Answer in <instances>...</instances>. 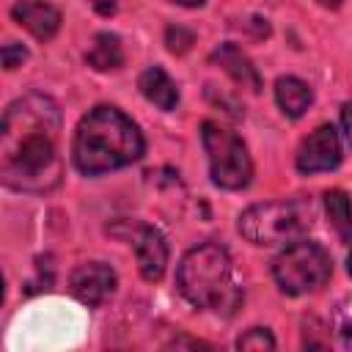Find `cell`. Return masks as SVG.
I'll return each mask as SVG.
<instances>
[{
	"label": "cell",
	"instance_id": "obj_8",
	"mask_svg": "<svg viewBox=\"0 0 352 352\" xmlns=\"http://www.w3.org/2000/svg\"><path fill=\"white\" fill-rule=\"evenodd\" d=\"M72 294L85 305H102L116 289V272L102 261L80 264L69 278Z\"/></svg>",
	"mask_w": 352,
	"mask_h": 352
},
{
	"label": "cell",
	"instance_id": "obj_18",
	"mask_svg": "<svg viewBox=\"0 0 352 352\" xmlns=\"http://www.w3.org/2000/svg\"><path fill=\"white\" fill-rule=\"evenodd\" d=\"M165 44H168L170 52L182 55V52H187V50L195 44V33L187 30V28H182V25H170V28L165 30Z\"/></svg>",
	"mask_w": 352,
	"mask_h": 352
},
{
	"label": "cell",
	"instance_id": "obj_11",
	"mask_svg": "<svg viewBox=\"0 0 352 352\" xmlns=\"http://www.w3.org/2000/svg\"><path fill=\"white\" fill-rule=\"evenodd\" d=\"M209 60H212L214 66H220L226 74H231V80L239 82L242 88H248V91H253V94L261 91V77H258L253 60H250L236 44L226 41V44L214 47L212 55H209Z\"/></svg>",
	"mask_w": 352,
	"mask_h": 352
},
{
	"label": "cell",
	"instance_id": "obj_3",
	"mask_svg": "<svg viewBox=\"0 0 352 352\" xmlns=\"http://www.w3.org/2000/svg\"><path fill=\"white\" fill-rule=\"evenodd\" d=\"M179 292L204 311H217L231 316L242 302V289L234 280L231 256L217 242H204L192 248L176 270Z\"/></svg>",
	"mask_w": 352,
	"mask_h": 352
},
{
	"label": "cell",
	"instance_id": "obj_13",
	"mask_svg": "<svg viewBox=\"0 0 352 352\" xmlns=\"http://www.w3.org/2000/svg\"><path fill=\"white\" fill-rule=\"evenodd\" d=\"M275 99H278L280 110L289 118H300L311 107L314 94H311V88L302 80H297V77H280L275 82Z\"/></svg>",
	"mask_w": 352,
	"mask_h": 352
},
{
	"label": "cell",
	"instance_id": "obj_4",
	"mask_svg": "<svg viewBox=\"0 0 352 352\" xmlns=\"http://www.w3.org/2000/svg\"><path fill=\"white\" fill-rule=\"evenodd\" d=\"M316 217L314 198L294 195L270 204H256L239 214V231L256 245H278L300 239Z\"/></svg>",
	"mask_w": 352,
	"mask_h": 352
},
{
	"label": "cell",
	"instance_id": "obj_24",
	"mask_svg": "<svg viewBox=\"0 0 352 352\" xmlns=\"http://www.w3.org/2000/svg\"><path fill=\"white\" fill-rule=\"evenodd\" d=\"M346 270H349V275H352V253H349V258H346Z\"/></svg>",
	"mask_w": 352,
	"mask_h": 352
},
{
	"label": "cell",
	"instance_id": "obj_21",
	"mask_svg": "<svg viewBox=\"0 0 352 352\" xmlns=\"http://www.w3.org/2000/svg\"><path fill=\"white\" fill-rule=\"evenodd\" d=\"M341 124H344V132H346V140L352 146V102H346L341 107Z\"/></svg>",
	"mask_w": 352,
	"mask_h": 352
},
{
	"label": "cell",
	"instance_id": "obj_22",
	"mask_svg": "<svg viewBox=\"0 0 352 352\" xmlns=\"http://www.w3.org/2000/svg\"><path fill=\"white\" fill-rule=\"evenodd\" d=\"M173 3H179V6H187V8H198V6H204V0H173Z\"/></svg>",
	"mask_w": 352,
	"mask_h": 352
},
{
	"label": "cell",
	"instance_id": "obj_7",
	"mask_svg": "<svg viewBox=\"0 0 352 352\" xmlns=\"http://www.w3.org/2000/svg\"><path fill=\"white\" fill-rule=\"evenodd\" d=\"M341 162V140L338 132L330 124L316 126L297 151V170L300 173H319V170H333Z\"/></svg>",
	"mask_w": 352,
	"mask_h": 352
},
{
	"label": "cell",
	"instance_id": "obj_15",
	"mask_svg": "<svg viewBox=\"0 0 352 352\" xmlns=\"http://www.w3.org/2000/svg\"><path fill=\"white\" fill-rule=\"evenodd\" d=\"M324 209H327V220L336 228V234L341 236V242L352 245V201H349V195L344 190H327Z\"/></svg>",
	"mask_w": 352,
	"mask_h": 352
},
{
	"label": "cell",
	"instance_id": "obj_14",
	"mask_svg": "<svg viewBox=\"0 0 352 352\" xmlns=\"http://www.w3.org/2000/svg\"><path fill=\"white\" fill-rule=\"evenodd\" d=\"M88 66L96 69V72H110V69H118L124 63V50H121V41L116 33H96L88 55H85Z\"/></svg>",
	"mask_w": 352,
	"mask_h": 352
},
{
	"label": "cell",
	"instance_id": "obj_19",
	"mask_svg": "<svg viewBox=\"0 0 352 352\" xmlns=\"http://www.w3.org/2000/svg\"><path fill=\"white\" fill-rule=\"evenodd\" d=\"M0 58H3V66H6V69H16V66H22V63H25L28 50H25L22 44H16V41H8V44H3Z\"/></svg>",
	"mask_w": 352,
	"mask_h": 352
},
{
	"label": "cell",
	"instance_id": "obj_23",
	"mask_svg": "<svg viewBox=\"0 0 352 352\" xmlns=\"http://www.w3.org/2000/svg\"><path fill=\"white\" fill-rule=\"evenodd\" d=\"M316 3H322V6H327V8H338L344 0H316Z\"/></svg>",
	"mask_w": 352,
	"mask_h": 352
},
{
	"label": "cell",
	"instance_id": "obj_6",
	"mask_svg": "<svg viewBox=\"0 0 352 352\" xmlns=\"http://www.w3.org/2000/svg\"><path fill=\"white\" fill-rule=\"evenodd\" d=\"M201 138L204 148L209 154V173L212 182L223 190H242L250 184L253 176V162L245 148V143L217 121H204L201 124Z\"/></svg>",
	"mask_w": 352,
	"mask_h": 352
},
{
	"label": "cell",
	"instance_id": "obj_16",
	"mask_svg": "<svg viewBox=\"0 0 352 352\" xmlns=\"http://www.w3.org/2000/svg\"><path fill=\"white\" fill-rule=\"evenodd\" d=\"M333 330L346 349H352V294L333 308Z\"/></svg>",
	"mask_w": 352,
	"mask_h": 352
},
{
	"label": "cell",
	"instance_id": "obj_10",
	"mask_svg": "<svg viewBox=\"0 0 352 352\" xmlns=\"http://www.w3.org/2000/svg\"><path fill=\"white\" fill-rule=\"evenodd\" d=\"M11 16H14L16 25L28 28L41 41L52 38L60 28V11L50 3H41V0H19L11 8Z\"/></svg>",
	"mask_w": 352,
	"mask_h": 352
},
{
	"label": "cell",
	"instance_id": "obj_9",
	"mask_svg": "<svg viewBox=\"0 0 352 352\" xmlns=\"http://www.w3.org/2000/svg\"><path fill=\"white\" fill-rule=\"evenodd\" d=\"M132 245H135V256H138V267L140 275L146 280H160L165 275V264H168V245L165 236L151 228V226H140L132 234Z\"/></svg>",
	"mask_w": 352,
	"mask_h": 352
},
{
	"label": "cell",
	"instance_id": "obj_1",
	"mask_svg": "<svg viewBox=\"0 0 352 352\" xmlns=\"http://www.w3.org/2000/svg\"><path fill=\"white\" fill-rule=\"evenodd\" d=\"M60 107L44 94L8 104L0 129V179L16 192H50L60 184Z\"/></svg>",
	"mask_w": 352,
	"mask_h": 352
},
{
	"label": "cell",
	"instance_id": "obj_12",
	"mask_svg": "<svg viewBox=\"0 0 352 352\" xmlns=\"http://www.w3.org/2000/svg\"><path fill=\"white\" fill-rule=\"evenodd\" d=\"M138 88H140V94H143L151 104H157L160 110H173V107L179 104V88H176V82L168 77V72L160 69V66L146 69V72L140 74V80H138Z\"/></svg>",
	"mask_w": 352,
	"mask_h": 352
},
{
	"label": "cell",
	"instance_id": "obj_20",
	"mask_svg": "<svg viewBox=\"0 0 352 352\" xmlns=\"http://www.w3.org/2000/svg\"><path fill=\"white\" fill-rule=\"evenodd\" d=\"M91 6L96 8V14H102V16H110V14H116V8H118V0H91Z\"/></svg>",
	"mask_w": 352,
	"mask_h": 352
},
{
	"label": "cell",
	"instance_id": "obj_2",
	"mask_svg": "<svg viewBox=\"0 0 352 352\" xmlns=\"http://www.w3.org/2000/svg\"><path fill=\"white\" fill-rule=\"evenodd\" d=\"M140 129L116 107L99 104L77 124L72 157L74 168L85 176H99L116 168H126L143 157Z\"/></svg>",
	"mask_w": 352,
	"mask_h": 352
},
{
	"label": "cell",
	"instance_id": "obj_5",
	"mask_svg": "<svg viewBox=\"0 0 352 352\" xmlns=\"http://www.w3.org/2000/svg\"><path fill=\"white\" fill-rule=\"evenodd\" d=\"M272 275L286 294H305L319 286H324L333 275V258L330 253L308 239H294L283 253L272 261Z\"/></svg>",
	"mask_w": 352,
	"mask_h": 352
},
{
	"label": "cell",
	"instance_id": "obj_17",
	"mask_svg": "<svg viewBox=\"0 0 352 352\" xmlns=\"http://www.w3.org/2000/svg\"><path fill=\"white\" fill-rule=\"evenodd\" d=\"M236 346L239 349H256V352H264V349H275V338L267 327H250L245 336L236 338Z\"/></svg>",
	"mask_w": 352,
	"mask_h": 352
}]
</instances>
